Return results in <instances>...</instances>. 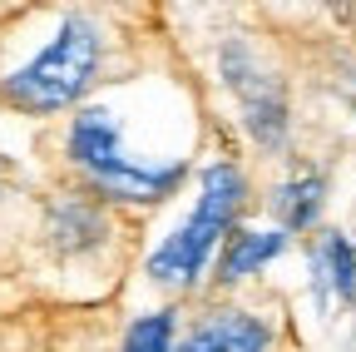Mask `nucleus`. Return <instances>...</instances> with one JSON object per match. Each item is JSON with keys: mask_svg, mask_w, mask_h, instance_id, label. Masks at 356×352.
Instances as JSON below:
<instances>
[{"mask_svg": "<svg viewBox=\"0 0 356 352\" xmlns=\"http://www.w3.org/2000/svg\"><path fill=\"white\" fill-rule=\"evenodd\" d=\"M70 159L109 199H163L178 184V169L139 164V159L119 144V124L104 109H84L74 119V129H70Z\"/></svg>", "mask_w": 356, "mask_h": 352, "instance_id": "nucleus-1", "label": "nucleus"}, {"mask_svg": "<svg viewBox=\"0 0 356 352\" xmlns=\"http://www.w3.org/2000/svg\"><path fill=\"white\" fill-rule=\"evenodd\" d=\"M238 204H243V179H238V169L213 164L208 179H203V199H198L193 218L154 253L149 273H154L159 283H193L198 268L208 263V253H213V243L233 229Z\"/></svg>", "mask_w": 356, "mask_h": 352, "instance_id": "nucleus-2", "label": "nucleus"}, {"mask_svg": "<svg viewBox=\"0 0 356 352\" xmlns=\"http://www.w3.org/2000/svg\"><path fill=\"white\" fill-rule=\"evenodd\" d=\"M99 65V35L89 30L84 20H70L60 35H55V45L35 55L10 84H6V95L20 105V109H35V114H50V109H65L70 100L84 95V84L89 75H95Z\"/></svg>", "mask_w": 356, "mask_h": 352, "instance_id": "nucleus-3", "label": "nucleus"}, {"mask_svg": "<svg viewBox=\"0 0 356 352\" xmlns=\"http://www.w3.org/2000/svg\"><path fill=\"white\" fill-rule=\"evenodd\" d=\"M228 84L238 90V100H243V109H248V119H252V135H257V139H277V135H282V95L267 84L262 70L248 65L243 50L228 55Z\"/></svg>", "mask_w": 356, "mask_h": 352, "instance_id": "nucleus-4", "label": "nucleus"}, {"mask_svg": "<svg viewBox=\"0 0 356 352\" xmlns=\"http://www.w3.org/2000/svg\"><path fill=\"white\" fill-rule=\"evenodd\" d=\"M173 352H267V328L248 313H213Z\"/></svg>", "mask_w": 356, "mask_h": 352, "instance_id": "nucleus-5", "label": "nucleus"}, {"mask_svg": "<svg viewBox=\"0 0 356 352\" xmlns=\"http://www.w3.org/2000/svg\"><path fill=\"white\" fill-rule=\"evenodd\" d=\"M317 288L332 293V298H351L356 293V248L341 234L322 238V248H317Z\"/></svg>", "mask_w": 356, "mask_h": 352, "instance_id": "nucleus-6", "label": "nucleus"}, {"mask_svg": "<svg viewBox=\"0 0 356 352\" xmlns=\"http://www.w3.org/2000/svg\"><path fill=\"white\" fill-rule=\"evenodd\" d=\"M277 248H282V234H257V229L233 234V238H228V253H222V278H248V273L262 268Z\"/></svg>", "mask_w": 356, "mask_h": 352, "instance_id": "nucleus-7", "label": "nucleus"}, {"mask_svg": "<svg viewBox=\"0 0 356 352\" xmlns=\"http://www.w3.org/2000/svg\"><path fill=\"white\" fill-rule=\"evenodd\" d=\"M317 204H322V179H297L277 199V208H282V218H287L292 229H307L312 218H317Z\"/></svg>", "mask_w": 356, "mask_h": 352, "instance_id": "nucleus-8", "label": "nucleus"}, {"mask_svg": "<svg viewBox=\"0 0 356 352\" xmlns=\"http://www.w3.org/2000/svg\"><path fill=\"white\" fill-rule=\"evenodd\" d=\"M124 352H173V342H168V318L154 313V318H144V323H134Z\"/></svg>", "mask_w": 356, "mask_h": 352, "instance_id": "nucleus-9", "label": "nucleus"}]
</instances>
